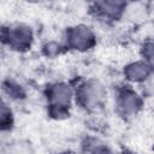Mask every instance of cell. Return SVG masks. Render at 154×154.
<instances>
[{"mask_svg":"<svg viewBox=\"0 0 154 154\" xmlns=\"http://www.w3.org/2000/svg\"><path fill=\"white\" fill-rule=\"evenodd\" d=\"M45 99L48 116L57 120L65 119L75 103V87L64 81L53 82L47 85Z\"/></svg>","mask_w":154,"mask_h":154,"instance_id":"obj_1","label":"cell"},{"mask_svg":"<svg viewBox=\"0 0 154 154\" xmlns=\"http://www.w3.org/2000/svg\"><path fill=\"white\" fill-rule=\"evenodd\" d=\"M57 154H73V153L70 152V150H63V152H59V153H57Z\"/></svg>","mask_w":154,"mask_h":154,"instance_id":"obj_13","label":"cell"},{"mask_svg":"<svg viewBox=\"0 0 154 154\" xmlns=\"http://www.w3.org/2000/svg\"><path fill=\"white\" fill-rule=\"evenodd\" d=\"M14 117L8 101L0 95V131H7L13 126Z\"/></svg>","mask_w":154,"mask_h":154,"instance_id":"obj_9","label":"cell"},{"mask_svg":"<svg viewBox=\"0 0 154 154\" xmlns=\"http://www.w3.org/2000/svg\"><path fill=\"white\" fill-rule=\"evenodd\" d=\"M128 10V4L124 1H97L93 4V11L94 13L107 22H117L125 14Z\"/></svg>","mask_w":154,"mask_h":154,"instance_id":"obj_7","label":"cell"},{"mask_svg":"<svg viewBox=\"0 0 154 154\" xmlns=\"http://www.w3.org/2000/svg\"><path fill=\"white\" fill-rule=\"evenodd\" d=\"M84 154H113L109 147L96 137H88L82 144Z\"/></svg>","mask_w":154,"mask_h":154,"instance_id":"obj_10","label":"cell"},{"mask_svg":"<svg viewBox=\"0 0 154 154\" xmlns=\"http://www.w3.org/2000/svg\"><path fill=\"white\" fill-rule=\"evenodd\" d=\"M141 57H142V60L153 65V43H152V41L143 42V45L141 46Z\"/></svg>","mask_w":154,"mask_h":154,"instance_id":"obj_12","label":"cell"},{"mask_svg":"<svg viewBox=\"0 0 154 154\" xmlns=\"http://www.w3.org/2000/svg\"><path fill=\"white\" fill-rule=\"evenodd\" d=\"M0 41L14 52L29 51L35 41L32 28L25 23H12L0 29Z\"/></svg>","mask_w":154,"mask_h":154,"instance_id":"obj_3","label":"cell"},{"mask_svg":"<svg viewBox=\"0 0 154 154\" xmlns=\"http://www.w3.org/2000/svg\"><path fill=\"white\" fill-rule=\"evenodd\" d=\"M106 97V87L97 78H85L75 87V103L85 112H96L100 109Z\"/></svg>","mask_w":154,"mask_h":154,"instance_id":"obj_2","label":"cell"},{"mask_svg":"<svg viewBox=\"0 0 154 154\" xmlns=\"http://www.w3.org/2000/svg\"><path fill=\"white\" fill-rule=\"evenodd\" d=\"M64 49H65L64 43L60 41H55V40H49L42 45V53L45 57L49 59H54L59 57Z\"/></svg>","mask_w":154,"mask_h":154,"instance_id":"obj_11","label":"cell"},{"mask_svg":"<svg viewBox=\"0 0 154 154\" xmlns=\"http://www.w3.org/2000/svg\"><path fill=\"white\" fill-rule=\"evenodd\" d=\"M96 34L87 24H75L65 30L63 43L66 49L87 53L96 46Z\"/></svg>","mask_w":154,"mask_h":154,"instance_id":"obj_5","label":"cell"},{"mask_svg":"<svg viewBox=\"0 0 154 154\" xmlns=\"http://www.w3.org/2000/svg\"><path fill=\"white\" fill-rule=\"evenodd\" d=\"M153 65L138 59L126 64L123 69V76L126 81V84L130 85H142L150 81L153 75Z\"/></svg>","mask_w":154,"mask_h":154,"instance_id":"obj_6","label":"cell"},{"mask_svg":"<svg viewBox=\"0 0 154 154\" xmlns=\"http://www.w3.org/2000/svg\"><path fill=\"white\" fill-rule=\"evenodd\" d=\"M1 90H2L4 97L6 100H11V101H22L26 96V91H25L24 87L20 83H18L17 81L10 79V78L2 82Z\"/></svg>","mask_w":154,"mask_h":154,"instance_id":"obj_8","label":"cell"},{"mask_svg":"<svg viewBox=\"0 0 154 154\" xmlns=\"http://www.w3.org/2000/svg\"><path fill=\"white\" fill-rule=\"evenodd\" d=\"M143 106L144 97L135 87L124 84L117 88L114 94V109L120 118L125 120L132 119L142 111Z\"/></svg>","mask_w":154,"mask_h":154,"instance_id":"obj_4","label":"cell"}]
</instances>
